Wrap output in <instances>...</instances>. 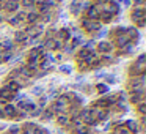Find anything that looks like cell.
I'll list each match as a JSON object with an SVG mask.
<instances>
[{
    "mask_svg": "<svg viewBox=\"0 0 146 134\" xmlns=\"http://www.w3.org/2000/svg\"><path fill=\"white\" fill-rule=\"evenodd\" d=\"M7 88L10 90L11 93H13V92H17V90L21 88V85H19L17 82H14V80H11V82H8V84H7Z\"/></svg>",
    "mask_w": 146,
    "mask_h": 134,
    "instance_id": "9a60e30c",
    "label": "cell"
},
{
    "mask_svg": "<svg viewBox=\"0 0 146 134\" xmlns=\"http://www.w3.org/2000/svg\"><path fill=\"white\" fill-rule=\"evenodd\" d=\"M137 24H138V27H145V21H143V19L137 21Z\"/></svg>",
    "mask_w": 146,
    "mask_h": 134,
    "instance_id": "74e56055",
    "label": "cell"
},
{
    "mask_svg": "<svg viewBox=\"0 0 146 134\" xmlns=\"http://www.w3.org/2000/svg\"><path fill=\"white\" fill-rule=\"evenodd\" d=\"M69 11H71L72 14H76V16L80 13V11H82V10H80V7H79V2H77V0H74L72 3H71V7H69Z\"/></svg>",
    "mask_w": 146,
    "mask_h": 134,
    "instance_id": "8fae6325",
    "label": "cell"
},
{
    "mask_svg": "<svg viewBox=\"0 0 146 134\" xmlns=\"http://www.w3.org/2000/svg\"><path fill=\"white\" fill-rule=\"evenodd\" d=\"M91 115H93V118H94L96 121H102V120H105L107 118V111L105 109H101V107H96L94 111H91Z\"/></svg>",
    "mask_w": 146,
    "mask_h": 134,
    "instance_id": "7a4b0ae2",
    "label": "cell"
},
{
    "mask_svg": "<svg viewBox=\"0 0 146 134\" xmlns=\"http://www.w3.org/2000/svg\"><path fill=\"white\" fill-rule=\"evenodd\" d=\"M22 5L27 8H32V7H35V0H22Z\"/></svg>",
    "mask_w": 146,
    "mask_h": 134,
    "instance_id": "603a6c76",
    "label": "cell"
},
{
    "mask_svg": "<svg viewBox=\"0 0 146 134\" xmlns=\"http://www.w3.org/2000/svg\"><path fill=\"white\" fill-rule=\"evenodd\" d=\"M124 5H126V7H129V5H130V0H124Z\"/></svg>",
    "mask_w": 146,
    "mask_h": 134,
    "instance_id": "ee69618b",
    "label": "cell"
},
{
    "mask_svg": "<svg viewBox=\"0 0 146 134\" xmlns=\"http://www.w3.org/2000/svg\"><path fill=\"white\" fill-rule=\"evenodd\" d=\"M0 117H3V112H2V109H0Z\"/></svg>",
    "mask_w": 146,
    "mask_h": 134,
    "instance_id": "bcb514c9",
    "label": "cell"
},
{
    "mask_svg": "<svg viewBox=\"0 0 146 134\" xmlns=\"http://www.w3.org/2000/svg\"><path fill=\"white\" fill-rule=\"evenodd\" d=\"M42 92H44V87H41V85H36V87H33V88H32V93H33V95H36V96L42 95Z\"/></svg>",
    "mask_w": 146,
    "mask_h": 134,
    "instance_id": "ffe728a7",
    "label": "cell"
},
{
    "mask_svg": "<svg viewBox=\"0 0 146 134\" xmlns=\"http://www.w3.org/2000/svg\"><path fill=\"white\" fill-rule=\"evenodd\" d=\"M2 60H3V62H8V60H11V54H10V52H5V54L2 55Z\"/></svg>",
    "mask_w": 146,
    "mask_h": 134,
    "instance_id": "836d02e7",
    "label": "cell"
},
{
    "mask_svg": "<svg viewBox=\"0 0 146 134\" xmlns=\"http://www.w3.org/2000/svg\"><path fill=\"white\" fill-rule=\"evenodd\" d=\"M105 79H107V84H115V82H116V77L111 76V74H110V76L107 74V76H105Z\"/></svg>",
    "mask_w": 146,
    "mask_h": 134,
    "instance_id": "f1b7e54d",
    "label": "cell"
},
{
    "mask_svg": "<svg viewBox=\"0 0 146 134\" xmlns=\"http://www.w3.org/2000/svg\"><path fill=\"white\" fill-rule=\"evenodd\" d=\"M0 98L7 101L8 98H13V93H11L10 90H8L7 87H5V88H2V90H0Z\"/></svg>",
    "mask_w": 146,
    "mask_h": 134,
    "instance_id": "7c38bea8",
    "label": "cell"
},
{
    "mask_svg": "<svg viewBox=\"0 0 146 134\" xmlns=\"http://www.w3.org/2000/svg\"><path fill=\"white\" fill-rule=\"evenodd\" d=\"M111 19V14L108 13V14H104V21H110Z\"/></svg>",
    "mask_w": 146,
    "mask_h": 134,
    "instance_id": "ab89813d",
    "label": "cell"
},
{
    "mask_svg": "<svg viewBox=\"0 0 146 134\" xmlns=\"http://www.w3.org/2000/svg\"><path fill=\"white\" fill-rule=\"evenodd\" d=\"M96 90H98L101 95H102V93H107L108 92V85H107V84H98V85H96Z\"/></svg>",
    "mask_w": 146,
    "mask_h": 134,
    "instance_id": "d6986e66",
    "label": "cell"
},
{
    "mask_svg": "<svg viewBox=\"0 0 146 134\" xmlns=\"http://www.w3.org/2000/svg\"><path fill=\"white\" fill-rule=\"evenodd\" d=\"M33 134H49L46 129H42V128H35V131H33Z\"/></svg>",
    "mask_w": 146,
    "mask_h": 134,
    "instance_id": "1f68e13d",
    "label": "cell"
},
{
    "mask_svg": "<svg viewBox=\"0 0 146 134\" xmlns=\"http://www.w3.org/2000/svg\"><path fill=\"white\" fill-rule=\"evenodd\" d=\"M126 128L129 129V133H137V131H138V123H137L135 120H127Z\"/></svg>",
    "mask_w": 146,
    "mask_h": 134,
    "instance_id": "ba28073f",
    "label": "cell"
},
{
    "mask_svg": "<svg viewBox=\"0 0 146 134\" xmlns=\"http://www.w3.org/2000/svg\"><path fill=\"white\" fill-rule=\"evenodd\" d=\"M82 25L85 27L88 32H94V30H99V29H101V24H99V22H91L90 19H83V21H82Z\"/></svg>",
    "mask_w": 146,
    "mask_h": 134,
    "instance_id": "3957f363",
    "label": "cell"
},
{
    "mask_svg": "<svg viewBox=\"0 0 146 134\" xmlns=\"http://www.w3.org/2000/svg\"><path fill=\"white\" fill-rule=\"evenodd\" d=\"M2 112H3V117H10V118L16 117V107H14V106H11V104H7Z\"/></svg>",
    "mask_w": 146,
    "mask_h": 134,
    "instance_id": "8992f818",
    "label": "cell"
},
{
    "mask_svg": "<svg viewBox=\"0 0 146 134\" xmlns=\"http://www.w3.org/2000/svg\"><path fill=\"white\" fill-rule=\"evenodd\" d=\"M17 131H19V128H16V126H14V128H11V129H10V133H17Z\"/></svg>",
    "mask_w": 146,
    "mask_h": 134,
    "instance_id": "b9f144b4",
    "label": "cell"
},
{
    "mask_svg": "<svg viewBox=\"0 0 146 134\" xmlns=\"http://www.w3.org/2000/svg\"><path fill=\"white\" fill-rule=\"evenodd\" d=\"M118 11H119V5H118L116 2H110V3H108V7H107V13L116 14Z\"/></svg>",
    "mask_w": 146,
    "mask_h": 134,
    "instance_id": "9c48e42d",
    "label": "cell"
},
{
    "mask_svg": "<svg viewBox=\"0 0 146 134\" xmlns=\"http://www.w3.org/2000/svg\"><path fill=\"white\" fill-rule=\"evenodd\" d=\"M110 49H111L110 43H107V41L99 43V51H101V52H110Z\"/></svg>",
    "mask_w": 146,
    "mask_h": 134,
    "instance_id": "5bb4252c",
    "label": "cell"
},
{
    "mask_svg": "<svg viewBox=\"0 0 146 134\" xmlns=\"http://www.w3.org/2000/svg\"><path fill=\"white\" fill-rule=\"evenodd\" d=\"M41 109H36V111H32V115H33V117H38V115H41Z\"/></svg>",
    "mask_w": 146,
    "mask_h": 134,
    "instance_id": "d590c367",
    "label": "cell"
},
{
    "mask_svg": "<svg viewBox=\"0 0 146 134\" xmlns=\"http://www.w3.org/2000/svg\"><path fill=\"white\" fill-rule=\"evenodd\" d=\"M76 134H90V133H88V129H86L85 126H82V128H79V129L76 131Z\"/></svg>",
    "mask_w": 146,
    "mask_h": 134,
    "instance_id": "d6a6232c",
    "label": "cell"
},
{
    "mask_svg": "<svg viewBox=\"0 0 146 134\" xmlns=\"http://www.w3.org/2000/svg\"><path fill=\"white\" fill-rule=\"evenodd\" d=\"M145 109H146V106H145V103L141 101V103H140V106H138V112L143 115V114H145Z\"/></svg>",
    "mask_w": 146,
    "mask_h": 134,
    "instance_id": "e575fe53",
    "label": "cell"
},
{
    "mask_svg": "<svg viewBox=\"0 0 146 134\" xmlns=\"http://www.w3.org/2000/svg\"><path fill=\"white\" fill-rule=\"evenodd\" d=\"M27 38H29V36L25 35V32H17L16 33V41H19V43H27Z\"/></svg>",
    "mask_w": 146,
    "mask_h": 134,
    "instance_id": "e0dca14e",
    "label": "cell"
},
{
    "mask_svg": "<svg viewBox=\"0 0 146 134\" xmlns=\"http://www.w3.org/2000/svg\"><path fill=\"white\" fill-rule=\"evenodd\" d=\"M99 8L98 7H90L88 8V17L90 19H94V17H99Z\"/></svg>",
    "mask_w": 146,
    "mask_h": 134,
    "instance_id": "30bf717a",
    "label": "cell"
},
{
    "mask_svg": "<svg viewBox=\"0 0 146 134\" xmlns=\"http://www.w3.org/2000/svg\"><path fill=\"white\" fill-rule=\"evenodd\" d=\"M126 44H129V36L119 35V36H118V46H119V48H124Z\"/></svg>",
    "mask_w": 146,
    "mask_h": 134,
    "instance_id": "4fadbf2b",
    "label": "cell"
},
{
    "mask_svg": "<svg viewBox=\"0 0 146 134\" xmlns=\"http://www.w3.org/2000/svg\"><path fill=\"white\" fill-rule=\"evenodd\" d=\"M86 48H88V49H93V48H94V43H93V41H90L88 44H86Z\"/></svg>",
    "mask_w": 146,
    "mask_h": 134,
    "instance_id": "60d3db41",
    "label": "cell"
},
{
    "mask_svg": "<svg viewBox=\"0 0 146 134\" xmlns=\"http://www.w3.org/2000/svg\"><path fill=\"white\" fill-rule=\"evenodd\" d=\"M38 17H39L38 13H29V14H25V19L29 21V22H36V21H38Z\"/></svg>",
    "mask_w": 146,
    "mask_h": 134,
    "instance_id": "ac0fdd59",
    "label": "cell"
},
{
    "mask_svg": "<svg viewBox=\"0 0 146 134\" xmlns=\"http://www.w3.org/2000/svg\"><path fill=\"white\" fill-rule=\"evenodd\" d=\"M42 118H44V120H52V118H54V112H52V111H46L44 115H42Z\"/></svg>",
    "mask_w": 146,
    "mask_h": 134,
    "instance_id": "cb8c5ba5",
    "label": "cell"
},
{
    "mask_svg": "<svg viewBox=\"0 0 146 134\" xmlns=\"http://www.w3.org/2000/svg\"><path fill=\"white\" fill-rule=\"evenodd\" d=\"M60 36L63 40H68V38H71V35H69V30L68 29H63V30H60Z\"/></svg>",
    "mask_w": 146,
    "mask_h": 134,
    "instance_id": "7402d4cb",
    "label": "cell"
},
{
    "mask_svg": "<svg viewBox=\"0 0 146 134\" xmlns=\"http://www.w3.org/2000/svg\"><path fill=\"white\" fill-rule=\"evenodd\" d=\"M132 19H133V22H137V21H140V19H145V10H143L141 7L133 8V11H132Z\"/></svg>",
    "mask_w": 146,
    "mask_h": 134,
    "instance_id": "277c9868",
    "label": "cell"
},
{
    "mask_svg": "<svg viewBox=\"0 0 146 134\" xmlns=\"http://www.w3.org/2000/svg\"><path fill=\"white\" fill-rule=\"evenodd\" d=\"M133 2H135L137 5H143V2H145V0H133Z\"/></svg>",
    "mask_w": 146,
    "mask_h": 134,
    "instance_id": "7bdbcfd3",
    "label": "cell"
},
{
    "mask_svg": "<svg viewBox=\"0 0 146 134\" xmlns=\"http://www.w3.org/2000/svg\"><path fill=\"white\" fill-rule=\"evenodd\" d=\"M140 99H141V95H137V93H133V95L130 96V101H132L133 104H137V103H140Z\"/></svg>",
    "mask_w": 146,
    "mask_h": 134,
    "instance_id": "d4e9b609",
    "label": "cell"
},
{
    "mask_svg": "<svg viewBox=\"0 0 146 134\" xmlns=\"http://www.w3.org/2000/svg\"><path fill=\"white\" fill-rule=\"evenodd\" d=\"M46 46H47L49 49H55V40H47V41H46Z\"/></svg>",
    "mask_w": 146,
    "mask_h": 134,
    "instance_id": "83f0119b",
    "label": "cell"
},
{
    "mask_svg": "<svg viewBox=\"0 0 146 134\" xmlns=\"http://www.w3.org/2000/svg\"><path fill=\"white\" fill-rule=\"evenodd\" d=\"M19 73H21V74H24L25 77H30V76H32V74H30V71L27 70V68H21V70H19Z\"/></svg>",
    "mask_w": 146,
    "mask_h": 134,
    "instance_id": "4dcf8cb0",
    "label": "cell"
},
{
    "mask_svg": "<svg viewBox=\"0 0 146 134\" xmlns=\"http://www.w3.org/2000/svg\"><path fill=\"white\" fill-rule=\"evenodd\" d=\"M57 123L60 125V126H68V125H69V117H68L66 114H60L57 117Z\"/></svg>",
    "mask_w": 146,
    "mask_h": 134,
    "instance_id": "52a82bcc",
    "label": "cell"
},
{
    "mask_svg": "<svg viewBox=\"0 0 146 134\" xmlns=\"http://www.w3.org/2000/svg\"><path fill=\"white\" fill-rule=\"evenodd\" d=\"M49 66H50V63H49L47 60H42L41 62V68H49Z\"/></svg>",
    "mask_w": 146,
    "mask_h": 134,
    "instance_id": "8d00e7d4",
    "label": "cell"
},
{
    "mask_svg": "<svg viewBox=\"0 0 146 134\" xmlns=\"http://www.w3.org/2000/svg\"><path fill=\"white\" fill-rule=\"evenodd\" d=\"M105 0H98V3H104Z\"/></svg>",
    "mask_w": 146,
    "mask_h": 134,
    "instance_id": "f6af8a7d",
    "label": "cell"
},
{
    "mask_svg": "<svg viewBox=\"0 0 146 134\" xmlns=\"http://www.w3.org/2000/svg\"><path fill=\"white\" fill-rule=\"evenodd\" d=\"M80 118H82V123H86V125H94L96 123V120L93 118L90 109H83V111L80 112Z\"/></svg>",
    "mask_w": 146,
    "mask_h": 134,
    "instance_id": "6da1fadb",
    "label": "cell"
},
{
    "mask_svg": "<svg viewBox=\"0 0 146 134\" xmlns=\"http://www.w3.org/2000/svg\"><path fill=\"white\" fill-rule=\"evenodd\" d=\"M58 71H61V73H71L72 68H71L69 65H61V66H58Z\"/></svg>",
    "mask_w": 146,
    "mask_h": 134,
    "instance_id": "44dd1931",
    "label": "cell"
},
{
    "mask_svg": "<svg viewBox=\"0 0 146 134\" xmlns=\"http://www.w3.org/2000/svg\"><path fill=\"white\" fill-rule=\"evenodd\" d=\"M113 134H132V133H129V129L126 126H116L113 129Z\"/></svg>",
    "mask_w": 146,
    "mask_h": 134,
    "instance_id": "2e32d148",
    "label": "cell"
},
{
    "mask_svg": "<svg viewBox=\"0 0 146 134\" xmlns=\"http://www.w3.org/2000/svg\"><path fill=\"white\" fill-rule=\"evenodd\" d=\"M17 8H19V2H17V0H7L5 10H7L8 13H13V11H16Z\"/></svg>",
    "mask_w": 146,
    "mask_h": 134,
    "instance_id": "5b68a950",
    "label": "cell"
},
{
    "mask_svg": "<svg viewBox=\"0 0 146 134\" xmlns=\"http://www.w3.org/2000/svg\"><path fill=\"white\" fill-rule=\"evenodd\" d=\"M8 22H10L11 25H19V22H21V21L17 19L16 16H13V17H10V19H8Z\"/></svg>",
    "mask_w": 146,
    "mask_h": 134,
    "instance_id": "4316f807",
    "label": "cell"
},
{
    "mask_svg": "<svg viewBox=\"0 0 146 134\" xmlns=\"http://www.w3.org/2000/svg\"><path fill=\"white\" fill-rule=\"evenodd\" d=\"M47 99H49L47 96H46V98H44V96H42V98H41V106H44L46 103H47Z\"/></svg>",
    "mask_w": 146,
    "mask_h": 134,
    "instance_id": "f35d334b",
    "label": "cell"
},
{
    "mask_svg": "<svg viewBox=\"0 0 146 134\" xmlns=\"http://www.w3.org/2000/svg\"><path fill=\"white\" fill-rule=\"evenodd\" d=\"M126 32L129 33L130 36H135V38H137V36H138V32H137L135 29H126Z\"/></svg>",
    "mask_w": 146,
    "mask_h": 134,
    "instance_id": "f546056e",
    "label": "cell"
},
{
    "mask_svg": "<svg viewBox=\"0 0 146 134\" xmlns=\"http://www.w3.org/2000/svg\"><path fill=\"white\" fill-rule=\"evenodd\" d=\"M2 48L13 49V41H11V40H5V41H3V44H2Z\"/></svg>",
    "mask_w": 146,
    "mask_h": 134,
    "instance_id": "484cf974",
    "label": "cell"
}]
</instances>
